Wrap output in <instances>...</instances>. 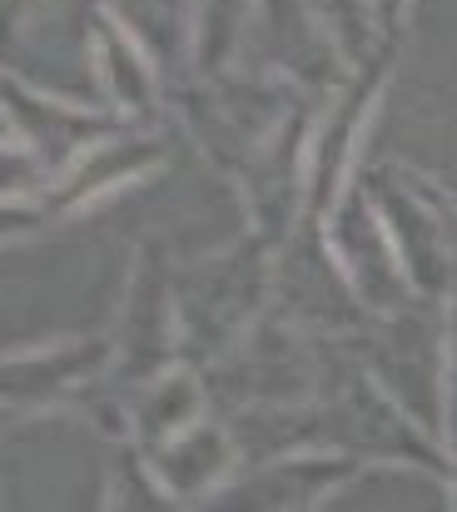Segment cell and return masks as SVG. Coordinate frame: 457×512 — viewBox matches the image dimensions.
Segmentation results:
<instances>
[{"mask_svg": "<svg viewBox=\"0 0 457 512\" xmlns=\"http://www.w3.org/2000/svg\"><path fill=\"white\" fill-rule=\"evenodd\" d=\"M453 443H457V339H453Z\"/></svg>", "mask_w": 457, "mask_h": 512, "instance_id": "obj_1", "label": "cell"}]
</instances>
